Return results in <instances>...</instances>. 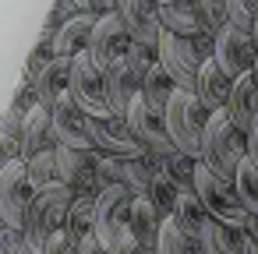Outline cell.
Instances as JSON below:
<instances>
[{
	"label": "cell",
	"instance_id": "d6986e66",
	"mask_svg": "<svg viewBox=\"0 0 258 254\" xmlns=\"http://www.w3.org/2000/svg\"><path fill=\"white\" fill-rule=\"evenodd\" d=\"M32 85H36L39 106L53 110V106L68 96V89H71V64L60 60V57H50V60L32 74Z\"/></svg>",
	"mask_w": 258,
	"mask_h": 254
},
{
	"label": "cell",
	"instance_id": "9c48e42d",
	"mask_svg": "<svg viewBox=\"0 0 258 254\" xmlns=\"http://www.w3.org/2000/svg\"><path fill=\"white\" fill-rule=\"evenodd\" d=\"M212 60L226 71V78H244V74H251V67L258 64V50H254V39H251V32H244V29H237V25H223L219 32H216V39H212Z\"/></svg>",
	"mask_w": 258,
	"mask_h": 254
},
{
	"label": "cell",
	"instance_id": "7a4b0ae2",
	"mask_svg": "<svg viewBox=\"0 0 258 254\" xmlns=\"http://www.w3.org/2000/svg\"><path fill=\"white\" fill-rule=\"evenodd\" d=\"M75 198L78 194L68 184H53L46 191H36L32 208H29V219H25V229H22L25 243L36 247V250H43L50 243V236L68 226V212H71V201Z\"/></svg>",
	"mask_w": 258,
	"mask_h": 254
},
{
	"label": "cell",
	"instance_id": "8d00e7d4",
	"mask_svg": "<svg viewBox=\"0 0 258 254\" xmlns=\"http://www.w3.org/2000/svg\"><path fill=\"white\" fill-rule=\"evenodd\" d=\"M78 254H110V247H106L96 233H89V236L78 240Z\"/></svg>",
	"mask_w": 258,
	"mask_h": 254
},
{
	"label": "cell",
	"instance_id": "4dcf8cb0",
	"mask_svg": "<svg viewBox=\"0 0 258 254\" xmlns=\"http://www.w3.org/2000/svg\"><path fill=\"white\" fill-rule=\"evenodd\" d=\"M233 187H237V194H240L247 215H258V162H254L251 155L240 162V170H237V177H233Z\"/></svg>",
	"mask_w": 258,
	"mask_h": 254
},
{
	"label": "cell",
	"instance_id": "f6af8a7d",
	"mask_svg": "<svg viewBox=\"0 0 258 254\" xmlns=\"http://www.w3.org/2000/svg\"><path fill=\"white\" fill-rule=\"evenodd\" d=\"M251 74H254V81H258V64H254V67H251Z\"/></svg>",
	"mask_w": 258,
	"mask_h": 254
},
{
	"label": "cell",
	"instance_id": "603a6c76",
	"mask_svg": "<svg viewBox=\"0 0 258 254\" xmlns=\"http://www.w3.org/2000/svg\"><path fill=\"white\" fill-rule=\"evenodd\" d=\"M202 254H247V233L240 226H226V222H209L202 240H198Z\"/></svg>",
	"mask_w": 258,
	"mask_h": 254
},
{
	"label": "cell",
	"instance_id": "836d02e7",
	"mask_svg": "<svg viewBox=\"0 0 258 254\" xmlns=\"http://www.w3.org/2000/svg\"><path fill=\"white\" fill-rule=\"evenodd\" d=\"M43 254H78V240L68 229H60V233L50 236V243L43 247Z\"/></svg>",
	"mask_w": 258,
	"mask_h": 254
},
{
	"label": "cell",
	"instance_id": "277c9868",
	"mask_svg": "<svg viewBox=\"0 0 258 254\" xmlns=\"http://www.w3.org/2000/svg\"><path fill=\"white\" fill-rule=\"evenodd\" d=\"M156 57H159V64L166 67V74L173 78V85H177V89L195 92V89H198L202 64L212 57V43H195V39H180V36L163 32Z\"/></svg>",
	"mask_w": 258,
	"mask_h": 254
},
{
	"label": "cell",
	"instance_id": "ba28073f",
	"mask_svg": "<svg viewBox=\"0 0 258 254\" xmlns=\"http://www.w3.org/2000/svg\"><path fill=\"white\" fill-rule=\"evenodd\" d=\"M68 96L82 106V113L85 117H92V120H106V117H113V110H110V103H106V85H103V71L96 67V60L85 53V57H78L75 64H71V89H68Z\"/></svg>",
	"mask_w": 258,
	"mask_h": 254
},
{
	"label": "cell",
	"instance_id": "ac0fdd59",
	"mask_svg": "<svg viewBox=\"0 0 258 254\" xmlns=\"http://www.w3.org/2000/svg\"><path fill=\"white\" fill-rule=\"evenodd\" d=\"M103 85H106V103H110L113 117H127L131 103L142 96V78L131 71L127 57L117 60L110 71H103Z\"/></svg>",
	"mask_w": 258,
	"mask_h": 254
},
{
	"label": "cell",
	"instance_id": "74e56055",
	"mask_svg": "<svg viewBox=\"0 0 258 254\" xmlns=\"http://www.w3.org/2000/svg\"><path fill=\"white\" fill-rule=\"evenodd\" d=\"M110 254H152V250H149V247H142L138 240H131V236H127V240H120L117 247H110Z\"/></svg>",
	"mask_w": 258,
	"mask_h": 254
},
{
	"label": "cell",
	"instance_id": "bcb514c9",
	"mask_svg": "<svg viewBox=\"0 0 258 254\" xmlns=\"http://www.w3.org/2000/svg\"><path fill=\"white\" fill-rule=\"evenodd\" d=\"M198 254H202V250H198Z\"/></svg>",
	"mask_w": 258,
	"mask_h": 254
},
{
	"label": "cell",
	"instance_id": "e575fe53",
	"mask_svg": "<svg viewBox=\"0 0 258 254\" xmlns=\"http://www.w3.org/2000/svg\"><path fill=\"white\" fill-rule=\"evenodd\" d=\"M22 247H25V236L8 222H0V254H22Z\"/></svg>",
	"mask_w": 258,
	"mask_h": 254
},
{
	"label": "cell",
	"instance_id": "d590c367",
	"mask_svg": "<svg viewBox=\"0 0 258 254\" xmlns=\"http://www.w3.org/2000/svg\"><path fill=\"white\" fill-rule=\"evenodd\" d=\"M198 4L209 11V18H212V25H216V32L226 25V8H223V0H198Z\"/></svg>",
	"mask_w": 258,
	"mask_h": 254
},
{
	"label": "cell",
	"instance_id": "484cf974",
	"mask_svg": "<svg viewBox=\"0 0 258 254\" xmlns=\"http://www.w3.org/2000/svg\"><path fill=\"white\" fill-rule=\"evenodd\" d=\"M177 92V85H173V78L166 74V67L156 60L149 71H145V78H142V99L152 106V110H159V113H166V103H170V96Z\"/></svg>",
	"mask_w": 258,
	"mask_h": 254
},
{
	"label": "cell",
	"instance_id": "5b68a950",
	"mask_svg": "<svg viewBox=\"0 0 258 254\" xmlns=\"http://www.w3.org/2000/svg\"><path fill=\"white\" fill-rule=\"evenodd\" d=\"M135 191L127 184H110L99 187L96 194V236L106 247H117L120 240L131 236V208H135Z\"/></svg>",
	"mask_w": 258,
	"mask_h": 254
},
{
	"label": "cell",
	"instance_id": "5bb4252c",
	"mask_svg": "<svg viewBox=\"0 0 258 254\" xmlns=\"http://www.w3.org/2000/svg\"><path fill=\"white\" fill-rule=\"evenodd\" d=\"M50 113H53V138H57V145L96 152V145H92V117H85L82 106L71 96H64Z\"/></svg>",
	"mask_w": 258,
	"mask_h": 254
},
{
	"label": "cell",
	"instance_id": "8992f818",
	"mask_svg": "<svg viewBox=\"0 0 258 254\" xmlns=\"http://www.w3.org/2000/svg\"><path fill=\"white\" fill-rule=\"evenodd\" d=\"M191 191L198 194V201L205 205V212L216 222H226V226H240L244 229V222L251 219L247 208H244V201H240V194H237V187H233V180H223V177L209 173L202 162L195 170V187Z\"/></svg>",
	"mask_w": 258,
	"mask_h": 254
},
{
	"label": "cell",
	"instance_id": "d6a6232c",
	"mask_svg": "<svg viewBox=\"0 0 258 254\" xmlns=\"http://www.w3.org/2000/svg\"><path fill=\"white\" fill-rule=\"evenodd\" d=\"M223 8H226V22L251 32L254 22H258V0H223Z\"/></svg>",
	"mask_w": 258,
	"mask_h": 254
},
{
	"label": "cell",
	"instance_id": "7bdbcfd3",
	"mask_svg": "<svg viewBox=\"0 0 258 254\" xmlns=\"http://www.w3.org/2000/svg\"><path fill=\"white\" fill-rule=\"evenodd\" d=\"M247 254H258V243H251V240H247Z\"/></svg>",
	"mask_w": 258,
	"mask_h": 254
},
{
	"label": "cell",
	"instance_id": "3957f363",
	"mask_svg": "<svg viewBox=\"0 0 258 254\" xmlns=\"http://www.w3.org/2000/svg\"><path fill=\"white\" fill-rule=\"evenodd\" d=\"M209 110L198 103L195 92H184L177 89L166 103V127H170V141L177 152L198 159L202 155V138H205V127H209Z\"/></svg>",
	"mask_w": 258,
	"mask_h": 254
},
{
	"label": "cell",
	"instance_id": "30bf717a",
	"mask_svg": "<svg viewBox=\"0 0 258 254\" xmlns=\"http://www.w3.org/2000/svg\"><path fill=\"white\" fill-rule=\"evenodd\" d=\"M159 22H163V32L180 36V39H195V43H212L216 39V25H212L209 11L198 4V0H173V4H163Z\"/></svg>",
	"mask_w": 258,
	"mask_h": 254
},
{
	"label": "cell",
	"instance_id": "6da1fadb",
	"mask_svg": "<svg viewBox=\"0 0 258 254\" xmlns=\"http://www.w3.org/2000/svg\"><path fill=\"white\" fill-rule=\"evenodd\" d=\"M244 159H247V134L226 113H212L209 117V127H205V138H202L198 162L209 173H216L223 180H233Z\"/></svg>",
	"mask_w": 258,
	"mask_h": 254
},
{
	"label": "cell",
	"instance_id": "52a82bcc",
	"mask_svg": "<svg viewBox=\"0 0 258 254\" xmlns=\"http://www.w3.org/2000/svg\"><path fill=\"white\" fill-rule=\"evenodd\" d=\"M32 198H36V187L29 180V170H25V159H15L0 170V222H8L11 229H25V219H29V208H32Z\"/></svg>",
	"mask_w": 258,
	"mask_h": 254
},
{
	"label": "cell",
	"instance_id": "44dd1931",
	"mask_svg": "<svg viewBox=\"0 0 258 254\" xmlns=\"http://www.w3.org/2000/svg\"><path fill=\"white\" fill-rule=\"evenodd\" d=\"M50 148H57L53 113L46 106H32L25 113V127H22V159H36V155H43Z\"/></svg>",
	"mask_w": 258,
	"mask_h": 254
},
{
	"label": "cell",
	"instance_id": "8fae6325",
	"mask_svg": "<svg viewBox=\"0 0 258 254\" xmlns=\"http://www.w3.org/2000/svg\"><path fill=\"white\" fill-rule=\"evenodd\" d=\"M127 127H131V134L145 145V152L149 155H170V152H177L173 148V141H170V127H166V113H159V110H152L142 96L131 103V110H127Z\"/></svg>",
	"mask_w": 258,
	"mask_h": 254
},
{
	"label": "cell",
	"instance_id": "f35d334b",
	"mask_svg": "<svg viewBox=\"0 0 258 254\" xmlns=\"http://www.w3.org/2000/svg\"><path fill=\"white\" fill-rule=\"evenodd\" d=\"M247 155L258 162V120H254V127L247 131Z\"/></svg>",
	"mask_w": 258,
	"mask_h": 254
},
{
	"label": "cell",
	"instance_id": "1f68e13d",
	"mask_svg": "<svg viewBox=\"0 0 258 254\" xmlns=\"http://www.w3.org/2000/svg\"><path fill=\"white\" fill-rule=\"evenodd\" d=\"M156 254H198V243L187 240V236L166 219L163 229H159V240H156Z\"/></svg>",
	"mask_w": 258,
	"mask_h": 254
},
{
	"label": "cell",
	"instance_id": "83f0119b",
	"mask_svg": "<svg viewBox=\"0 0 258 254\" xmlns=\"http://www.w3.org/2000/svg\"><path fill=\"white\" fill-rule=\"evenodd\" d=\"M99 194V191H96ZM96 194H78L75 201H71V212H68V233L75 236V240H82V236H89L92 229H96Z\"/></svg>",
	"mask_w": 258,
	"mask_h": 254
},
{
	"label": "cell",
	"instance_id": "e0dca14e",
	"mask_svg": "<svg viewBox=\"0 0 258 254\" xmlns=\"http://www.w3.org/2000/svg\"><path fill=\"white\" fill-rule=\"evenodd\" d=\"M96 22H99L96 15H78V18L57 25V29H53V57L68 60V64H75L78 57H85L89 46H92Z\"/></svg>",
	"mask_w": 258,
	"mask_h": 254
},
{
	"label": "cell",
	"instance_id": "7402d4cb",
	"mask_svg": "<svg viewBox=\"0 0 258 254\" xmlns=\"http://www.w3.org/2000/svg\"><path fill=\"white\" fill-rule=\"evenodd\" d=\"M226 117L247 134L258 120V81L254 74H244L233 81V92H230V103H226Z\"/></svg>",
	"mask_w": 258,
	"mask_h": 254
},
{
	"label": "cell",
	"instance_id": "7c38bea8",
	"mask_svg": "<svg viewBox=\"0 0 258 254\" xmlns=\"http://www.w3.org/2000/svg\"><path fill=\"white\" fill-rule=\"evenodd\" d=\"M131 46H135V39H131V32L124 29L120 15H103V18L96 22V32H92L89 57L96 60L99 71H110L117 60H124V57L131 53Z\"/></svg>",
	"mask_w": 258,
	"mask_h": 254
},
{
	"label": "cell",
	"instance_id": "b9f144b4",
	"mask_svg": "<svg viewBox=\"0 0 258 254\" xmlns=\"http://www.w3.org/2000/svg\"><path fill=\"white\" fill-rule=\"evenodd\" d=\"M22 254H43V250H36V247H29V243H25V247H22Z\"/></svg>",
	"mask_w": 258,
	"mask_h": 254
},
{
	"label": "cell",
	"instance_id": "4fadbf2b",
	"mask_svg": "<svg viewBox=\"0 0 258 254\" xmlns=\"http://www.w3.org/2000/svg\"><path fill=\"white\" fill-rule=\"evenodd\" d=\"M92 145L99 155L110 159H145V145L131 134L124 117H106V120H92Z\"/></svg>",
	"mask_w": 258,
	"mask_h": 254
},
{
	"label": "cell",
	"instance_id": "ee69618b",
	"mask_svg": "<svg viewBox=\"0 0 258 254\" xmlns=\"http://www.w3.org/2000/svg\"><path fill=\"white\" fill-rule=\"evenodd\" d=\"M152 4H159V8H163V4H173V0H152Z\"/></svg>",
	"mask_w": 258,
	"mask_h": 254
},
{
	"label": "cell",
	"instance_id": "2e32d148",
	"mask_svg": "<svg viewBox=\"0 0 258 254\" xmlns=\"http://www.w3.org/2000/svg\"><path fill=\"white\" fill-rule=\"evenodd\" d=\"M117 15H120L124 29L131 32V39H135L138 46L159 50V39H163L159 4H152V0H120V4H117Z\"/></svg>",
	"mask_w": 258,
	"mask_h": 254
},
{
	"label": "cell",
	"instance_id": "d4e9b609",
	"mask_svg": "<svg viewBox=\"0 0 258 254\" xmlns=\"http://www.w3.org/2000/svg\"><path fill=\"white\" fill-rule=\"evenodd\" d=\"M163 222L166 219L156 212V205L149 198H135V208H131V240H138L142 247H149L156 254V240H159Z\"/></svg>",
	"mask_w": 258,
	"mask_h": 254
},
{
	"label": "cell",
	"instance_id": "ffe728a7",
	"mask_svg": "<svg viewBox=\"0 0 258 254\" xmlns=\"http://www.w3.org/2000/svg\"><path fill=\"white\" fill-rule=\"evenodd\" d=\"M230 92H233V78H226V71L209 57L202 64V74H198V103L209 110V113H226V103H230Z\"/></svg>",
	"mask_w": 258,
	"mask_h": 254
},
{
	"label": "cell",
	"instance_id": "cb8c5ba5",
	"mask_svg": "<svg viewBox=\"0 0 258 254\" xmlns=\"http://www.w3.org/2000/svg\"><path fill=\"white\" fill-rule=\"evenodd\" d=\"M170 222L187 236V240H202V233H205V226L212 222V215L205 212V205L198 201V194L195 191H184L180 194V201H177V208H173V215H170Z\"/></svg>",
	"mask_w": 258,
	"mask_h": 254
},
{
	"label": "cell",
	"instance_id": "ab89813d",
	"mask_svg": "<svg viewBox=\"0 0 258 254\" xmlns=\"http://www.w3.org/2000/svg\"><path fill=\"white\" fill-rule=\"evenodd\" d=\"M244 233H247V240H251V243H258V215H251V219L244 222Z\"/></svg>",
	"mask_w": 258,
	"mask_h": 254
},
{
	"label": "cell",
	"instance_id": "60d3db41",
	"mask_svg": "<svg viewBox=\"0 0 258 254\" xmlns=\"http://www.w3.org/2000/svg\"><path fill=\"white\" fill-rule=\"evenodd\" d=\"M251 39H254V50H258V22H254V29H251Z\"/></svg>",
	"mask_w": 258,
	"mask_h": 254
},
{
	"label": "cell",
	"instance_id": "f1b7e54d",
	"mask_svg": "<svg viewBox=\"0 0 258 254\" xmlns=\"http://www.w3.org/2000/svg\"><path fill=\"white\" fill-rule=\"evenodd\" d=\"M25 170H29V180L36 191H46L53 184H60V162H57V148L36 155V159H25Z\"/></svg>",
	"mask_w": 258,
	"mask_h": 254
},
{
	"label": "cell",
	"instance_id": "4316f807",
	"mask_svg": "<svg viewBox=\"0 0 258 254\" xmlns=\"http://www.w3.org/2000/svg\"><path fill=\"white\" fill-rule=\"evenodd\" d=\"M22 127H25V113L8 106V113L0 117V166L22 159Z\"/></svg>",
	"mask_w": 258,
	"mask_h": 254
},
{
	"label": "cell",
	"instance_id": "9a60e30c",
	"mask_svg": "<svg viewBox=\"0 0 258 254\" xmlns=\"http://www.w3.org/2000/svg\"><path fill=\"white\" fill-rule=\"evenodd\" d=\"M57 162H60V184H68L75 194L99 191V152L57 145Z\"/></svg>",
	"mask_w": 258,
	"mask_h": 254
},
{
	"label": "cell",
	"instance_id": "f546056e",
	"mask_svg": "<svg viewBox=\"0 0 258 254\" xmlns=\"http://www.w3.org/2000/svg\"><path fill=\"white\" fill-rule=\"evenodd\" d=\"M152 159H156V166H159L170 180H177L184 191H191V187H195V170H198V159H191V155H184V152L152 155Z\"/></svg>",
	"mask_w": 258,
	"mask_h": 254
}]
</instances>
